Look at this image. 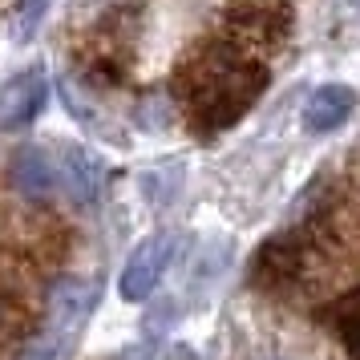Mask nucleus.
I'll return each instance as SVG.
<instances>
[{
	"mask_svg": "<svg viewBox=\"0 0 360 360\" xmlns=\"http://www.w3.org/2000/svg\"><path fill=\"white\" fill-rule=\"evenodd\" d=\"M271 73L255 65L243 49L211 45L195 61H186L174 77V94L182 101V114L198 134H219L235 126L255 105Z\"/></svg>",
	"mask_w": 360,
	"mask_h": 360,
	"instance_id": "f257e3e1",
	"label": "nucleus"
},
{
	"mask_svg": "<svg viewBox=\"0 0 360 360\" xmlns=\"http://www.w3.org/2000/svg\"><path fill=\"white\" fill-rule=\"evenodd\" d=\"M101 288L94 279L69 276L61 279L49 295V316H45V328L33 336L25 360H65L73 352V344L82 336V328L89 324V316L98 308Z\"/></svg>",
	"mask_w": 360,
	"mask_h": 360,
	"instance_id": "f03ea898",
	"label": "nucleus"
},
{
	"mask_svg": "<svg viewBox=\"0 0 360 360\" xmlns=\"http://www.w3.org/2000/svg\"><path fill=\"white\" fill-rule=\"evenodd\" d=\"M174 251H179V235L174 231H154L146 235L142 243L130 251V259L122 267V276H117V292L126 304H146L154 288L162 283L166 267L174 263Z\"/></svg>",
	"mask_w": 360,
	"mask_h": 360,
	"instance_id": "7ed1b4c3",
	"label": "nucleus"
},
{
	"mask_svg": "<svg viewBox=\"0 0 360 360\" xmlns=\"http://www.w3.org/2000/svg\"><path fill=\"white\" fill-rule=\"evenodd\" d=\"M49 98L45 69H25L20 77L0 85V130H29Z\"/></svg>",
	"mask_w": 360,
	"mask_h": 360,
	"instance_id": "20e7f679",
	"label": "nucleus"
},
{
	"mask_svg": "<svg viewBox=\"0 0 360 360\" xmlns=\"http://www.w3.org/2000/svg\"><path fill=\"white\" fill-rule=\"evenodd\" d=\"M300 271H304V247H300V239L292 231L267 239L255 251V259H251V283L255 288H271V292H279L292 279H300Z\"/></svg>",
	"mask_w": 360,
	"mask_h": 360,
	"instance_id": "39448f33",
	"label": "nucleus"
},
{
	"mask_svg": "<svg viewBox=\"0 0 360 360\" xmlns=\"http://www.w3.org/2000/svg\"><path fill=\"white\" fill-rule=\"evenodd\" d=\"M8 179H13V191L33 202H45V198L61 186V174H57V158L41 146H20L13 154V166H8Z\"/></svg>",
	"mask_w": 360,
	"mask_h": 360,
	"instance_id": "423d86ee",
	"label": "nucleus"
},
{
	"mask_svg": "<svg viewBox=\"0 0 360 360\" xmlns=\"http://www.w3.org/2000/svg\"><path fill=\"white\" fill-rule=\"evenodd\" d=\"M352 110H356V89L352 85H340V82H328L304 101V130L308 134L340 130L344 122L352 117Z\"/></svg>",
	"mask_w": 360,
	"mask_h": 360,
	"instance_id": "0eeeda50",
	"label": "nucleus"
},
{
	"mask_svg": "<svg viewBox=\"0 0 360 360\" xmlns=\"http://www.w3.org/2000/svg\"><path fill=\"white\" fill-rule=\"evenodd\" d=\"M231 25H235V37L243 41V45H276L288 37L292 29V17H288V8H267V4H243V8H235L231 13Z\"/></svg>",
	"mask_w": 360,
	"mask_h": 360,
	"instance_id": "6e6552de",
	"label": "nucleus"
},
{
	"mask_svg": "<svg viewBox=\"0 0 360 360\" xmlns=\"http://www.w3.org/2000/svg\"><path fill=\"white\" fill-rule=\"evenodd\" d=\"M57 174H61V182H65V191L73 202H89L94 191H98V162L77 146L65 150V158L57 162Z\"/></svg>",
	"mask_w": 360,
	"mask_h": 360,
	"instance_id": "1a4fd4ad",
	"label": "nucleus"
},
{
	"mask_svg": "<svg viewBox=\"0 0 360 360\" xmlns=\"http://www.w3.org/2000/svg\"><path fill=\"white\" fill-rule=\"evenodd\" d=\"M328 324L336 332V340L344 344V352L352 360H360V288L340 295V300L328 308Z\"/></svg>",
	"mask_w": 360,
	"mask_h": 360,
	"instance_id": "9d476101",
	"label": "nucleus"
},
{
	"mask_svg": "<svg viewBox=\"0 0 360 360\" xmlns=\"http://www.w3.org/2000/svg\"><path fill=\"white\" fill-rule=\"evenodd\" d=\"M45 13H49V0H20L17 17H13V37H17L20 45H29V41L37 37Z\"/></svg>",
	"mask_w": 360,
	"mask_h": 360,
	"instance_id": "9b49d317",
	"label": "nucleus"
}]
</instances>
